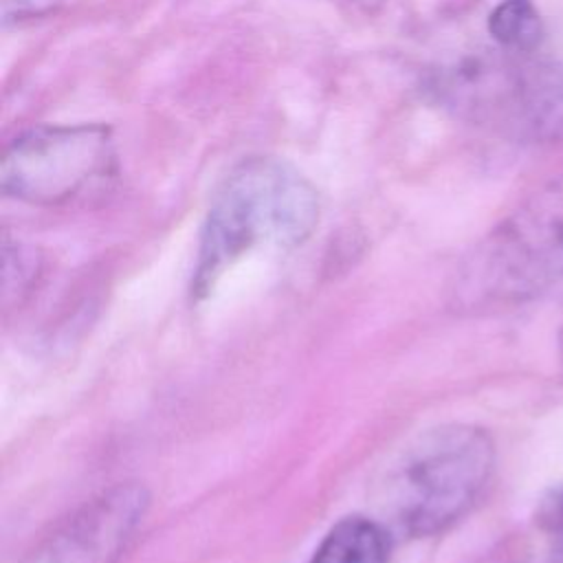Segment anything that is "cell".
<instances>
[{"label":"cell","mask_w":563,"mask_h":563,"mask_svg":"<svg viewBox=\"0 0 563 563\" xmlns=\"http://www.w3.org/2000/svg\"><path fill=\"white\" fill-rule=\"evenodd\" d=\"M114 163L110 128L101 123L37 125L15 136L0 165L2 191L29 205H62L106 176Z\"/></svg>","instance_id":"cell-4"},{"label":"cell","mask_w":563,"mask_h":563,"mask_svg":"<svg viewBox=\"0 0 563 563\" xmlns=\"http://www.w3.org/2000/svg\"><path fill=\"white\" fill-rule=\"evenodd\" d=\"M563 279V176L504 220L468 257L453 295L464 310L510 308Z\"/></svg>","instance_id":"cell-3"},{"label":"cell","mask_w":563,"mask_h":563,"mask_svg":"<svg viewBox=\"0 0 563 563\" xmlns=\"http://www.w3.org/2000/svg\"><path fill=\"white\" fill-rule=\"evenodd\" d=\"M2 4V22L9 24H22L29 20H37L44 15H51L59 9L62 0H0Z\"/></svg>","instance_id":"cell-9"},{"label":"cell","mask_w":563,"mask_h":563,"mask_svg":"<svg viewBox=\"0 0 563 563\" xmlns=\"http://www.w3.org/2000/svg\"><path fill=\"white\" fill-rule=\"evenodd\" d=\"M495 444L475 424H440L409 438L378 471L372 504L402 537H431L460 521L484 493Z\"/></svg>","instance_id":"cell-1"},{"label":"cell","mask_w":563,"mask_h":563,"mask_svg":"<svg viewBox=\"0 0 563 563\" xmlns=\"http://www.w3.org/2000/svg\"><path fill=\"white\" fill-rule=\"evenodd\" d=\"M559 358H561V369H563V325L559 332Z\"/></svg>","instance_id":"cell-11"},{"label":"cell","mask_w":563,"mask_h":563,"mask_svg":"<svg viewBox=\"0 0 563 563\" xmlns=\"http://www.w3.org/2000/svg\"><path fill=\"white\" fill-rule=\"evenodd\" d=\"M147 504L143 486L119 484L68 517L24 563H117Z\"/></svg>","instance_id":"cell-5"},{"label":"cell","mask_w":563,"mask_h":563,"mask_svg":"<svg viewBox=\"0 0 563 563\" xmlns=\"http://www.w3.org/2000/svg\"><path fill=\"white\" fill-rule=\"evenodd\" d=\"M319 222V194L292 165L255 156L242 161L216 191L198 246L194 297L209 295L242 255L257 246L295 249Z\"/></svg>","instance_id":"cell-2"},{"label":"cell","mask_w":563,"mask_h":563,"mask_svg":"<svg viewBox=\"0 0 563 563\" xmlns=\"http://www.w3.org/2000/svg\"><path fill=\"white\" fill-rule=\"evenodd\" d=\"M537 526L550 541L554 554L563 559V486L552 488L539 504Z\"/></svg>","instance_id":"cell-8"},{"label":"cell","mask_w":563,"mask_h":563,"mask_svg":"<svg viewBox=\"0 0 563 563\" xmlns=\"http://www.w3.org/2000/svg\"><path fill=\"white\" fill-rule=\"evenodd\" d=\"M490 40L512 53H532L543 35V24L532 0H499L488 13Z\"/></svg>","instance_id":"cell-7"},{"label":"cell","mask_w":563,"mask_h":563,"mask_svg":"<svg viewBox=\"0 0 563 563\" xmlns=\"http://www.w3.org/2000/svg\"><path fill=\"white\" fill-rule=\"evenodd\" d=\"M389 530L372 517H345L317 545L310 563H387Z\"/></svg>","instance_id":"cell-6"},{"label":"cell","mask_w":563,"mask_h":563,"mask_svg":"<svg viewBox=\"0 0 563 563\" xmlns=\"http://www.w3.org/2000/svg\"><path fill=\"white\" fill-rule=\"evenodd\" d=\"M350 2L363 11H378L387 0H350Z\"/></svg>","instance_id":"cell-10"}]
</instances>
